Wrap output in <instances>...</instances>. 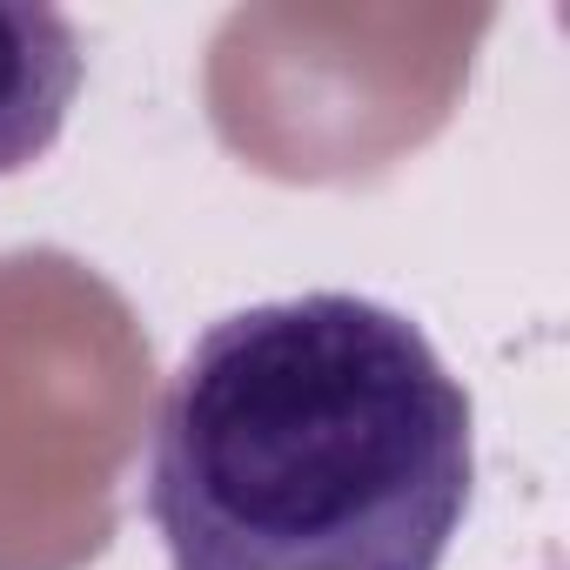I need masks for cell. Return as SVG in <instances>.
<instances>
[{
  "label": "cell",
  "mask_w": 570,
  "mask_h": 570,
  "mask_svg": "<svg viewBox=\"0 0 570 570\" xmlns=\"http://www.w3.org/2000/svg\"><path fill=\"white\" fill-rule=\"evenodd\" d=\"M81 41L55 8L0 0V175L41 161L75 108Z\"/></svg>",
  "instance_id": "cell-2"
},
{
  "label": "cell",
  "mask_w": 570,
  "mask_h": 570,
  "mask_svg": "<svg viewBox=\"0 0 570 570\" xmlns=\"http://www.w3.org/2000/svg\"><path fill=\"white\" fill-rule=\"evenodd\" d=\"M470 483L463 383L403 309L343 289L208 323L148 450L175 570H443Z\"/></svg>",
  "instance_id": "cell-1"
}]
</instances>
